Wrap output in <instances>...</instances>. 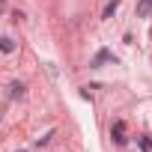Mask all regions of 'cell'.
<instances>
[{
	"label": "cell",
	"instance_id": "3",
	"mask_svg": "<svg viewBox=\"0 0 152 152\" xmlns=\"http://www.w3.org/2000/svg\"><path fill=\"white\" fill-rule=\"evenodd\" d=\"M137 15L140 18H152V0H137Z\"/></svg>",
	"mask_w": 152,
	"mask_h": 152
},
{
	"label": "cell",
	"instance_id": "7",
	"mask_svg": "<svg viewBox=\"0 0 152 152\" xmlns=\"http://www.w3.org/2000/svg\"><path fill=\"white\" fill-rule=\"evenodd\" d=\"M137 143H140V149H143V152H149V149H152V143H149V137H143V134L137 137Z\"/></svg>",
	"mask_w": 152,
	"mask_h": 152
},
{
	"label": "cell",
	"instance_id": "8",
	"mask_svg": "<svg viewBox=\"0 0 152 152\" xmlns=\"http://www.w3.org/2000/svg\"><path fill=\"white\" fill-rule=\"evenodd\" d=\"M3 9H6V0H0V12H3Z\"/></svg>",
	"mask_w": 152,
	"mask_h": 152
},
{
	"label": "cell",
	"instance_id": "4",
	"mask_svg": "<svg viewBox=\"0 0 152 152\" xmlns=\"http://www.w3.org/2000/svg\"><path fill=\"white\" fill-rule=\"evenodd\" d=\"M15 48H18V45H15L9 36H0V54H12Z\"/></svg>",
	"mask_w": 152,
	"mask_h": 152
},
{
	"label": "cell",
	"instance_id": "2",
	"mask_svg": "<svg viewBox=\"0 0 152 152\" xmlns=\"http://www.w3.org/2000/svg\"><path fill=\"white\" fill-rule=\"evenodd\" d=\"M110 137H113V143H116V146H122V143H125V122H122V119H116V122L110 125Z\"/></svg>",
	"mask_w": 152,
	"mask_h": 152
},
{
	"label": "cell",
	"instance_id": "9",
	"mask_svg": "<svg viewBox=\"0 0 152 152\" xmlns=\"http://www.w3.org/2000/svg\"><path fill=\"white\" fill-rule=\"evenodd\" d=\"M18 152H21V149H18Z\"/></svg>",
	"mask_w": 152,
	"mask_h": 152
},
{
	"label": "cell",
	"instance_id": "5",
	"mask_svg": "<svg viewBox=\"0 0 152 152\" xmlns=\"http://www.w3.org/2000/svg\"><path fill=\"white\" fill-rule=\"evenodd\" d=\"M24 90H27V87H24V84H18V81H15V84H9V96H12V99H21V96H24Z\"/></svg>",
	"mask_w": 152,
	"mask_h": 152
},
{
	"label": "cell",
	"instance_id": "6",
	"mask_svg": "<svg viewBox=\"0 0 152 152\" xmlns=\"http://www.w3.org/2000/svg\"><path fill=\"white\" fill-rule=\"evenodd\" d=\"M119 9V0H110V3L104 6V12H102V18H113V12Z\"/></svg>",
	"mask_w": 152,
	"mask_h": 152
},
{
	"label": "cell",
	"instance_id": "1",
	"mask_svg": "<svg viewBox=\"0 0 152 152\" xmlns=\"http://www.w3.org/2000/svg\"><path fill=\"white\" fill-rule=\"evenodd\" d=\"M104 63H113V66H116V57H113V54H110L107 48H102V51H99V54L93 57V63H90V66H93V69H102Z\"/></svg>",
	"mask_w": 152,
	"mask_h": 152
}]
</instances>
